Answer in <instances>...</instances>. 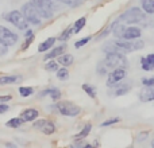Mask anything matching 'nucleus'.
<instances>
[{"instance_id":"a19ab883","label":"nucleus","mask_w":154,"mask_h":148,"mask_svg":"<svg viewBox=\"0 0 154 148\" xmlns=\"http://www.w3.org/2000/svg\"><path fill=\"white\" fill-rule=\"evenodd\" d=\"M146 58H147V61H150V62H152V64L154 65V53H152V54H147Z\"/></svg>"},{"instance_id":"20e7f679","label":"nucleus","mask_w":154,"mask_h":148,"mask_svg":"<svg viewBox=\"0 0 154 148\" xmlns=\"http://www.w3.org/2000/svg\"><path fill=\"white\" fill-rule=\"evenodd\" d=\"M4 19L8 22V23H11L12 26H15L18 30H22V31H26L27 28H29V22H27V19L24 18V15L20 12V11H10L8 13H5Z\"/></svg>"},{"instance_id":"423d86ee","label":"nucleus","mask_w":154,"mask_h":148,"mask_svg":"<svg viewBox=\"0 0 154 148\" xmlns=\"http://www.w3.org/2000/svg\"><path fill=\"white\" fill-rule=\"evenodd\" d=\"M127 75L126 72V67H116V69H112L111 72L107 74V86L108 87H114L118 82H122L123 79Z\"/></svg>"},{"instance_id":"f8f14e48","label":"nucleus","mask_w":154,"mask_h":148,"mask_svg":"<svg viewBox=\"0 0 154 148\" xmlns=\"http://www.w3.org/2000/svg\"><path fill=\"white\" fill-rule=\"evenodd\" d=\"M141 37H142V30L139 27L130 26L125 28L122 39H137V38H141Z\"/></svg>"},{"instance_id":"2eb2a0df","label":"nucleus","mask_w":154,"mask_h":148,"mask_svg":"<svg viewBox=\"0 0 154 148\" xmlns=\"http://www.w3.org/2000/svg\"><path fill=\"white\" fill-rule=\"evenodd\" d=\"M65 50H66V46L65 45H60V46H57V47H51V51H49V53L45 55V61L57 58V57H60L61 54H64Z\"/></svg>"},{"instance_id":"4c0bfd02","label":"nucleus","mask_w":154,"mask_h":148,"mask_svg":"<svg viewBox=\"0 0 154 148\" xmlns=\"http://www.w3.org/2000/svg\"><path fill=\"white\" fill-rule=\"evenodd\" d=\"M142 84H143V86H147V85H153V84H154V77L143 78V79H142Z\"/></svg>"},{"instance_id":"b1692460","label":"nucleus","mask_w":154,"mask_h":148,"mask_svg":"<svg viewBox=\"0 0 154 148\" xmlns=\"http://www.w3.org/2000/svg\"><path fill=\"white\" fill-rule=\"evenodd\" d=\"M45 69L49 70V72H54V73H56L57 70L60 69V64L56 61V58H54V59H48V61H46V64H45Z\"/></svg>"},{"instance_id":"cd10ccee","label":"nucleus","mask_w":154,"mask_h":148,"mask_svg":"<svg viewBox=\"0 0 154 148\" xmlns=\"http://www.w3.org/2000/svg\"><path fill=\"white\" fill-rule=\"evenodd\" d=\"M19 94L22 97H30L31 94H34V87L31 86H20L19 87Z\"/></svg>"},{"instance_id":"5701e85b","label":"nucleus","mask_w":154,"mask_h":148,"mask_svg":"<svg viewBox=\"0 0 154 148\" xmlns=\"http://www.w3.org/2000/svg\"><path fill=\"white\" fill-rule=\"evenodd\" d=\"M85 23H87V18H85V16L77 19L75 22V24H73V34H77V32L81 31V30L85 27Z\"/></svg>"},{"instance_id":"0eeeda50","label":"nucleus","mask_w":154,"mask_h":148,"mask_svg":"<svg viewBox=\"0 0 154 148\" xmlns=\"http://www.w3.org/2000/svg\"><path fill=\"white\" fill-rule=\"evenodd\" d=\"M18 34L16 32H14L12 30L7 28V27L4 26H0V42L4 43L7 47H10V46H14L16 42H18Z\"/></svg>"},{"instance_id":"ddd939ff","label":"nucleus","mask_w":154,"mask_h":148,"mask_svg":"<svg viewBox=\"0 0 154 148\" xmlns=\"http://www.w3.org/2000/svg\"><path fill=\"white\" fill-rule=\"evenodd\" d=\"M46 96H49L53 101H58L62 94H61V90L57 89V87H49V89H45L39 93V97H46Z\"/></svg>"},{"instance_id":"1a4fd4ad","label":"nucleus","mask_w":154,"mask_h":148,"mask_svg":"<svg viewBox=\"0 0 154 148\" xmlns=\"http://www.w3.org/2000/svg\"><path fill=\"white\" fill-rule=\"evenodd\" d=\"M31 3L35 5V8L38 10L39 15L42 16V19H51L53 18L54 11L50 8V5L45 1V0H31Z\"/></svg>"},{"instance_id":"2f4dec72","label":"nucleus","mask_w":154,"mask_h":148,"mask_svg":"<svg viewBox=\"0 0 154 148\" xmlns=\"http://www.w3.org/2000/svg\"><path fill=\"white\" fill-rule=\"evenodd\" d=\"M120 121V117H111V119H107L106 121H103L100 124L101 128H106V127H109V125H114V124H118Z\"/></svg>"},{"instance_id":"37998d69","label":"nucleus","mask_w":154,"mask_h":148,"mask_svg":"<svg viewBox=\"0 0 154 148\" xmlns=\"http://www.w3.org/2000/svg\"><path fill=\"white\" fill-rule=\"evenodd\" d=\"M152 147H154V138H153V141H152Z\"/></svg>"},{"instance_id":"9d476101","label":"nucleus","mask_w":154,"mask_h":148,"mask_svg":"<svg viewBox=\"0 0 154 148\" xmlns=\"http://www.w3.org/2000/svg\"><path fill=\"white\" fill-rule=\"evenodd\" d=\"M19 116L23 119L24 123H30V121H34V120H37L38 117H39V111L35 108H27V109H23Z\"/></svg>"},{"instance_id":"4468645a","label":"nucleus","mask_w":154,"mask_h":148,"mask_svg":"<svg viewBox=\"0 0 154 148\" xmlns=\"http://www.w3.org/2000/svg\"><path fill=\"white\" fill-rule=\"evenodd\" d=\"M125 28H126L125 23H123V22H120V20H116L115 23H112L111 32H112V35H114L115 38H118V39H122L123 32H125Z\"/></svg>"},{"instance_id":"6e6552de","label":"nucleus","mask_w":154,"mask_h":148,"mask_svg":"<svg viewBox=\"0 0 154 148\" xmlns=\"http://www.w3.org/2000/svg\"><path fill=\"white\" fill-rule=\"evenodd\" d=\"M34 124L32 127L35 129H38L39 132L45 133V135H53L56 132V124L50 120H45V119H41V120H34Z\"/></svg>"},{"instance_id":"bb28decb","label":"nucleus","mask_w":154,"mask_h":148,"mask_svg":"<svg viewBox=\"0 0 154 148\" xmlns=\"http://www.w3.org/2000/svg\"><path fill=\"white\" fill-rule=\"evenodd\" d=\"M81 89L84 90L85 93H87L88 96H89L91 98H96V90L93 86H91L89 84H82L81 85Z\"/></svg>"},{"instance_id":"c85d7f7f","label":"nucleus","mask_w":154,"mask_h":148,"mask_svg":"<svg viewBox=\"0 0 154 148\" xmlns=\"http://www.w3.org/2000/svg\"><path fill=\"white\" fill-rule=\"evenodd\" d=\"M72 34H73V27H68L66 30H64V31L61 32V35H60V38L57 40H60V42H65V40L69 39Z\"/></svg>"},{"instance_id":"58836bf2","label":"nucleus","mask_w":154,"mask_h":148,"mask_svg":"<svg viewBox=\"0 0 154 148\" xmlns=\"http://www.w3.org/2000/svg\"><path fill=\"white\" fill-rule=\"evenodd\" d=\"M12 100V96L11 94H4V96H0V102H8V101Z\"/></svg>"},{"instance_id":"6ab92c4d","label":"nucleus","mask_w":154,"mask_h":148,"mask_svg":"<svg viewBox=\"0 0 154 148\" xmlns=\"http://www.w3.org/2000/svg\"><path fill=\"white\" fill-rule=\"evenodd\" d=\"M20 77L19 75H2L0 77V86H4V85H12L16 81H19Z\"/></svg>"},{"instance_id":"f3484780","label":"nucleus","mask_w":154,"mask_h":148,"mask_svg":"<svg viewBox=\"0 0 154 148\" xmlns=\"http://www.w3.org/2000/svg\"><path fill=\"white\" fill-rule=\"evenodd\" d=\"M57 62H58L61 66H70V65H73V62H75V57L72 55V54H61L60 57H57Z\"/></svg>"},{"instance_id":"a878e982","label":"nucleus","mask_w":154,"mask_h":148,"mask_svg":"<svg viewBox=\"0 0 154 148\" xmlns=\"http://www.w3.org/2000/svg\"><path fill=\"white\" fill-rule=\"evenodd\" d=\"M141 66L145 72H153L154 70V65L150 61H147L146 57H142L141 58Z\"/></svg>"},{"instance_id":"7c9ffc66","label":"nucleus","mask_w":154,"mask_h":148,"mask_svg":"<svg viewBox=\"0 0 154 148\" xmlns=\"http://www.w3.org/2000/svg\"><path fill=\"white\" fill-rule=\"evenodd\" d=\"M24 38H26V39H24V43L22 45V47H20V50H22V51H26L27 49H29V46L31 45L32 40L35 39V35H34V34H31V35H26Z\"/></svg>"},{"instance_id":"412c9836","label":"nucleus","mask_w":154,"mask_h":148,"mask_svg":"<svg viewBox=\"0 0 154 148\" xmlns=\"http://www.w3.org/2000/svg\"><path fill=\"white\" fill-rule=\"evenodd\" d=\"M142 10L147 13V15H153L154 13V0H141Z\"/></svg>"},{"instance_id":"393cba45","label":"nucleus","mask_w":154,"mask_h":148,"mask_svg":"<svg viewBox=\"0 0 154 148\" xmlns=\"http://www.w3.org/2000/svg\"><path fill=\"white\" fill-rule=\"evenodd\" d=\"M56 75L60 81H66V79L69 78V70H68V67L62 66L56 72Z\"/></svg>"},{"instance_id":"f03ea898","label":"nucleus","mask_w":154,"mask_h":148,"mask_svg":"<svg viewBox=\"0 0 154 148\" xmlns=\"http://www.w3.org/2000/svg\"><path fill=\"white\" fill-rule=\"evenodd\" d=\"M104 65L108 67V70L116 69V67H126L127 66V59H126L125 54L123 53H118V51H114V53H107L106 58H104Z\"/></svg>"},{"instance_id":"dca6fc26","label":"nucleus","mask_w":154,"mask_h":148,"mask_svg":"<svg viewBox=\"0 0 154 148\" xmlns=\"http://www.w3.org/2000/svg\"><path fill=\"white\" fill-rule=\"evenodd\" d=\"M56 40H57V38L50 37L46 40H43L42 43H39V45H38V53H45V51L50 50V49L56 45Z\"/></svg>"},{"instance_id":"f704fd0d","label":"nucleus","mask_w":154,"mask_h":148,"mask_svg":"<svg viewBox=\"0 0 154 148\" xmlns=\"http://www.w3.org/2000/svg\"><path fill=\"white\" fill-rule=\"evenodd\" d=\"M64 4L69 5V7H77V5L81 3V0H61Z\"/></svg>"},{"instance_id":"4be33fe9","label":"nucleus","mask_w":154,"mask_h":148,"mask_svg":"<svg viewBox=\"0 0 154 148\" xmlns=\"http://www.w3.org/2000/svg\"><path fill=\"white\" fill-rule=\"evenodd\" d=\"M23 119H22L20 116L19 117H12V119H10L7 123H5V127L7 128H19L22 127V124H23Z\"/></svg>"},{"instance_id":"ea45409f","label":"nucleus","mask_w":154,"mask_h":148,"mask_svg":"<svg viewBox=\"0 0 154 148\" xmlns=\"http://www.w3.org/2000/svg\"><path fill=\"white\" fill-rule=\"evenodd\" d=\"M5 54H7V46L0 42V55H5Z\"/></svg>"},{"instance_id":"a211bd4d","label":"nucleus","mask_w":154,"mask_h":148,"mask_svg":"<svg viewBox=\"0 0 154 148\" xmlns=\"http://www.w3.org/2000/svg\"><path fill=\"white\" fill-rule=\"evenodd\" d=\"M130 90H131V85H128V84H120L119 85V82H118V84L115 85L114 94L115 96H123V94H127Z\"/></svg>"},{"instance_id":"79ce46f5","label":"nucleus","mask_w":154,"mask_h":148,"mask_svg":"<svg viewBox=\"0 0 154 148\" xmlns=\"http://www.w3.org/2000/svg\"><path fill=\"white\" fill-rule=\"evenodd\" d=\"M7 147H11V148H15V144H12V143H4Z\"/></svg>"},{"instance_id":"7ed1b4c3","label":"nucleus","mask_w":154,"mask_h":148,"mask_svg":"<svg viewBox=\"0 0 154 148\" xmlns=\"http://www.w3.org/2000/svg\"><path fill=\"white\" fill-rule=\"evenodd\" d=\"M56 109L62 114V116H66V117H76L81 113V108L79 105H76L75 102L72 101H57L56 104Z\"/></svg>"},{"instance_id":"c756f323","label":"nucleus","mask_w":154,"mask_h":148,"mask_svg":"<svg viewBox=\"0 0 154 148\" xmlns=\"http://www.w3.org/2000/svg\"><path fill=\"white\" fill-rule=\"evenodd\" d=\"M45 1L50 5V8L53 11H60L62 8V4H64L61 0H45Z\"/></svg>"},{"instance_id":"e433bc0d","label":"nucleus","mask_w":154,"mask_h":148,"mask_svg":"<svg viewBox=\"0 0 154 148\" xmlns=\"http://www.w3.org/2000/svg\"><path fill=\"white\" fill-rule=\"evenodd\" d=\"M10 111V105L7 102H0V114L5 113V112Z\"/></svg>"},{"instance_id":"aec40b11","label":"nucleus","mask_w":154,"mask_h":148,"mask_svg":"<svg viewBox=\"0 0 154 148\" xmlns=\"http://www.w3.org/2000/svg\"><path fill=\"white\" fill-rule=\"evenodd\" d=\"M91 131H92V124H91V123H88V124H85L84 128H82V129L80 131L77 135L73 136V138H75L76 140H80V139H85V138H88V135L91 133Z\"/></svg>"},{"instance_id":"c9c22d12","label":"nucleus","mask_w":154,"mask_h":148,"mask_svg":"<svg viewBox=\"0 0 154 148\" xmlns=\"http://www.w3.org/2000/svg\"><path fill=\"white\" fill-rule=\"evenodd\" d=\"M147 136H149V132H147V131H143V132L138 133V136H137V141H145L147 139Z\"/></svg>"},{"instance_id":"9b49d317","label":"nucleus","mask_w":154,"mask_h":148,"mask_svg":"<svg viewBox=\"0 0 154 148\" xmlns=\"http://www.w3.org/2000/svg\"><path fill=\"white\" fill-rule=\"evenodd\" d=\"M139 100L143 102H150L154 101V84L143 86V89L139 92Z\"/></svg>"},{"instance_id":"f257e3e1","label":"nucleus","mask_w":154,"mask_h":148,"mask_svg":"<svg viewBox=\"0 0 154 148\" xmlns=\"http://www.w3.org/2000/svg\"><path fill=\"white\" fill-rule=\"evenodd\" d=\"M146 15L147 13L145 12L142 8L131 7V8H128L126 12H123L122 15L119 16L118 20L123 22V23H128V24H139V23H143L147 19Z\"/></svg>"},{"instance_id":"39448f33","label":"nucleus","mask_w":154,"mask_h":148,"mask_svg":"<svg viewBox=\"0 0 154 148\" xmlns=\"http://www.w3.org/2000/svg\"><path fill=\"white\" fill-rule=\"evenodd\" d=\"M22 13L24 15V18L27 19V22H29L30 24L39 26V24L42 23V16L39 15L38 10L35 8V5L32 4L31 1L23 4V7H22Z\"/></svg>"},{"instance_id":"473e14b6","label":"nucleus","mask_w":154,"mask_h":148,"mask_svg":"<svg viewBox=\"0 0 154 148\" xmlns=\"http://www.w3.org/2000/svg\"><path fill=\"white\" fill-rule=\"evenodd\" d=\"M96 72H97V74H100V75H106V74H108V67L104 65V62H99L97 64V67H96Z\"/></svg>"},{"instance_id":"72a5a7b5","label":"nucleus","mask_w":154,"mask_h":148,"mask_svg":"<svg viewBox=\"0 0 154 148\" xmlns=\"http://www.w3.org/2000/svg\"><path fill=\"white\" fill-rule=\"evenodd\" d=\"M89 40H92V37H84V38H81V39H79L77 42H75V47L76 49H80V47H82V46H85Z\"/></svg>"}]
</instances>
